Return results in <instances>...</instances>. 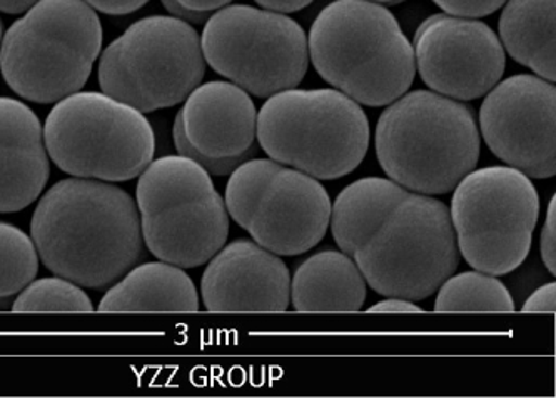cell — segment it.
Segmentation results:
<instances>
[{"mask_svg":"<svg viewBox=\"0 0 556 398\" xmlns=\"http://www.w3.org/2000/svg\"><path fill=\"white\" fill-rule=\"evenodd\" d=\"M329 223L338 247L387 297L425 300L458 269L448 207L391 179L351 183L338 195Z\"/></svg>","mask_w":556,"mask_h":398,"instance_id":"1","label":"cell"},{"mask_svg":"<svg viewBox=\"0 0 556 398\" xmlns=\"http://www.w3.org/2000/svg\"><path fill=\"white\" fill-rule=\"evenodd\" d=\"M30 233L43 266L80 287H109L142 255L135 201L104 180L55 183L37 204Z\"/></svg>","mask_w":556,"mask_h":398,"instance_id":"2","label":"cell"},{"mask_svg":"<svg viewBox=\"0 0 556 398\" xmlns=\"http://www.w3.org/2000/svg\"><path fill=\"white\" fill-rule=\"evenodd\" d=\"M316 73L358 104L384 107L415 80V51L394 15L368 0H334L309 33Z\"/></svg>","mask_w":556,"mask_h":398,"instance_id":"3","label":"cell"},{"mask_svg":"<svg viewBox=\"0 0 556 398\" xmlns=\"http://www.w3.org/2000/svg\"><path fill=\"white\" fill-rule=\"evenodd\" d=\"M480 144L473 112L430 90L391 102L376 126V155L384 172L418 194L452 192L477 167Z\"/></svg>","mask_w":556,"mask_h":398,"instance_id":"4","label":"cell"},{"mask_svg":"<svg viewBox=\"0 0 556 398\" xmlns=\"http://www.w3.org/2000/svg\"><path fill=\"white\" fill-rule=\"evenodd\" d=\"M8 86L37 104L79 92L101 54L102 26L84 0H39L9 27L0 43Z\"/></svg>","mask_w":556,"mask_h":398,"instance_id":"5","label":"cell"},{"mask_svg":"<svg viewBox=\"0 0 556 398\" xmlns=\"http://www.w3.org/2000/svg\"><path fill=\"white\" fill-rule=\"evenodd\" d=\"M256 127L273 161L319 180L353 172L369 147L368 117L337 89L281 90L261 107Z\"/></svg>","mask_w":556,"mask_h":398,"instance_id":"6","label":"cell"},{"mask_svg":"<svg viewBox=\"0 0 556 398\" xmlns=\"http://www.w3.org/2000/svg\"><path fill=\"white\" fill-rule=\"evenodd\" d=\"M136 195L142 241L163 262L194 269L225 247L228 208L198 162L182 155L152 161Z\"/></svg>","mask_w":556,"mask_h":398,"instance_id":"7","label":"cell"},{"mask_svg":"<svg viewBox=\"0 0 556 398\" xmlns=\"http://www.w3.org/2000/svg\"><path fill=\"white\" fill-rule=\"evenodd\" d=\"M43 144L65 174L104 182L136 179L155 152L154 130L142 112L99 92L59 101L46 119Z\"/></svg>","mask_w":556,"mask_h":398,"instance_id":"8","label":"cell"},{"mask_svg":"<svg viewBox=\"0 0 556 398\" xmlns=\"http://www.w3.org/2000/svg\"><path fill=\"white\" fill-rule=\"evenodd\" d=\"M204 74L199 34L189 22L167 15L135 22L99 62L102 92L142 114L181 104Z\"/></svg>","mask_w":556,"mask_h":398,"instance_id":"9","label":"cell"},{"mask_svg":"<svg viewBox=\"0 0 556 398\" xmlns=\"http://www.w3.org/2000/svg\"><path fill=\"white\" fill-rule=\"evenodd\" d=\"M453 191L450 217L466 262L495 277L523 266L540 214L530 177L514 167H486L471 170Z\"/></svg>","mask_w":556,"mask_h":398,"instance_id":"10","label":"cell"},{"mask_svg":"<svg viewBox=\"0 0 556 398\" xmlns=\"http://www.w3.org/2000/svg\"><path fill=\"white\" fill-rule=\"evenodd\" d=\"M226 208L257 245L276 255H300L325 239L331 201L325 187L269 158L242 162L226 185Z\"/></svg>","mask_w":556,"mask_h":398,"instance_id":"11","label":"cell"},{"mask_svg":"<svg viewBox=\"0 0 556 398\" xmlns=\"http://www.w3.org/2000/svg\"><path fill=\"white\" fill-rule=\"evenodd\" d=\"M201 47L214 73L256 98L300 86L309 61L306 34L296 21L250 5L210 15Z\"/></svg>","mask_w":556,"mask_h":398,"instance_id":"12","label":"cell"},{"mask_svg":"<svg viewBox=\"0 0 556 398\" xmlns=\"http://www.w3.org/2000/svg\"><path fill=\"white\" fill-rule=\"evenodd\" d=\"M484 142L500 161L533 179L556 174V89L530 74L493 87L480 111Z\"/></svg>","mask_w":556,"mask_h":398,"instance_id":"13","label":"cell"},{"mask_svg":"<svg viewBox=\"0 0 556 398\" xmlns=\"http://www.w3.org/2000/svg\"><path fill=\"white\" fill-rule=\"evenodd\" d=\"M419 76L455 101L483 98L505 73V49L483 22L456 15L427 18L415 34Z\"/></svg>","mask_w":556,"mask_h":398,"instance_id":"14","label":"cell"},{"mask_svg":"<svg viewBox=\"0 0 556 398\" xmlns=\"http://www.w3.org/2000/svg\"><path fill=\"white\" fill-rule=\"evenodd\" d=\"M256 107L247 90L214 80L195 87L176 115L174 144L213 176H228L253 154Z\"/></svg>","mask_w":556,"mask_h":398,"instance_id":"15","label":"cell"},{"mask_svg":"<svg viewBox=\"0 0 556 398\" xmlns=\"http://www.w3.org/2000/svg\"><path fill=\"white\" fill-rule=\"evenodd\" d=\"M201 292L210 312H286L291 277L278 255L256 242L236 241L211 259Z\"/></svg>","mask_w":556,"mask_h":398,"instance_id":"16","label":"cell"},{"mask_svg":"<svg viewBox=\"0 0 556 398\" xmlns=\"http://www.w3.org/2000/svg\"><path fill=\"white\" fill-rule=\"evenodd\" d=\"M49 154L33 108L0 98V214L24 210L48 183Z\"/></svg>","mask_w":556,"mask_h":398,"instance_id":"17","label":"cell"},{"mask_svg":"<svg viewBox=\"0 0 556 398\" xmlns=\"http://www.w3.org/2000/svg\"><path fill=\"white\" fill-rule=\"evenodd\" d=\"M291 300L296 312H359L365 306L366 280L344 252L328 248L298 267Z\"/></svg>","mask_w":556,"mask_h":398,"instance_id":"18","label":"cell"},{"mask_svg":"<svg viewBox=\"0 0 556 398\" xmlns=\"http://www.w3.org/2000/svg\"><path fill=\"white\" fill-rule=\"evenodd\" d=\"M99 312H198L191 277L173 264L148 262L130 269L102 297Z\"/></svg>","mask_w":556,"mask_h":398,"instance_id":"19","label":"cell"},{"mask_svg":"<svg viewBox=\"0 0 556 398\" xmlns=\"http://www.w3.org/2000/svg\"><path fill=\"white\" fill-rule=\"evenodd\" d=\"M556 0H509L500 17V37L515 61L542 79H556Z\"/></svg>","mask_w":556,"mask_h":398,"instance_id":"20","label":"cell"},{"mask_svg":"<svg viewBox=\"0 0 556 398\" xmlns=\"http://www.w3.org/2000/svg\"><path fill=\"white\" fill-rule=\"evenodd\" d=\"M437 312H515V301L508 288L495 275L465 272L448 277L440 285Z\"/></svg>","mask_w":556,"mask_h":398,"instance_id":"21","label":"cell"},{"mask_svg":"<svg viewBox=\"0 0 556 398\" xmlns=\"http://www.w3.org/2000/svg\"><path fill=\"white\" fill-rule=\"evenodd\" d=\"M39 254L18 227L0 222V306H5L36 279Z\"/></svg>","mask_w":556,"mask_h":398,"instance_id":"22","label":"cell"},{"mask_svg":"<svg viewBox=\"0 0 556 398\" xmlns=\"http://www.w3.org/2000/svg\"><path fill=\"white\" fill-rule=\"evenodd\" d=\"M14 312H94L86 292L71 280L46 277L30 282L12 304Z\"/></svg>","mask_w":556,"mask_h":398,"instance_id":"23","label":"cell"},{"mask_svg":"<svg viewBox=\"0 0 556 398\" xmlns=\"http://www.w3.org/2000/svg\"><path fill=\"white\" fill-rule=\"evenodd\" d=\"M438 8L456 17H486L498 11L506 0H433Z\"/></svg>","mask_w":556,"mask_h":398,"instance_id":"24","label":"cell"},{"mask_svg":"<svg viewBox=\"0 0 556 398\" xmlns=\"http://www.w3.org/2000/svg\"><path fill=\"white\" fill-rule=\"evenodd\" d=\"M542 259L552 275L556 273V197L549 201L548 214L542 230Z\"/></svg>","mask_w":556,"mask_h":398,"instance_id":"25","label":"cell"},{"mask_svg":"<svg viewBox=\"0 0 556 398\" xmlns=\"http://www.w3.org/2000/svg\"><path fill=\"white\" fill-rule=\"evenodd\" d=\"M556 310V285L546 284L543 287L536 288L530 295L525 306L521 307V312L525 313H555Z\"/></svg>","mask_w":556,"mask_h":398,"instance_id":"26","label":"cell"},{"mask_svg":"<svg viewBox=\"0 0 556 398\" xmlns=\"http://www.w3.org/2000/svg\"><path fill=\"white\" fill-rule=\"evenodd\" d=\"M84 2L104 14L127 15L144 8L149 0H84Z\"/></svg>","mask_w":556,"mask_h":398,"instance_id":"27","label":"cell"},{"mask_svg":"<svg viewBox=\"0 0 556 398\" xmlns=\"http://www.w3.org/2000/svg\"><path fill=\"white\" fill-rule=\"evenodd\" d=\"M421 307L415 306L406 298L390 297L388 300L378 301L376 306L368 309V313H422Z\"/></svg>","mask_w":556,"mask_h":398,"instance_id":"28","label":"cell"},{"mask_svg":"<svg viewBox=\"0 0 556 398\" xmlns=\"http://www.w3.org/2000/svg\"><path fill=\"white\" fill-rule=\"evenodd\" d=\"M177 4L195 14H213L219 9L226 8L232 0H176Z\"/></svg>","mask_w":556,"mask_h":398,"instance_id":"29","label":"cell"},{"mask_svg":"<svg viewBox=\"0 0 556 398\" xmlns=\"http://www.w3.org/2000/svg\"><path fill=\"white\" fill-rule=\"evenodd\" d=\"M313 0H256V4L268 11L276 12H296L307 8Z\"/></svg>","mask_w":556,"mask_h":398,"instance_id":"30","label":"cell"},{"mask_svg":"<svg viewBox=\"0 0 556 398\" xmlns=\"http://www.w3.org/2000/svg\"><path fill=\"white\" fill-rule=\"evenodd\" d=\"M163 2L164 8L169 14H173V17L181 18L185 22H192V24H201V22L206 21L210 17V14H195V12L186 11L181 5L177 4L176 0H161Z\"/></svg>","mask_w":556,"mask_h":398,"instance_id":"31","label":"cell"},{"mask_svg":"<svg viewBox=\"0 0 556 398\" xmlns=\"http://www.w3.org/2000/svg\"><path fill=\"white\" fill-rule=\"evenodd\" d=\"M39 0H0V12L4 14H24L29 11Z\"/></svg>","mask_w":556,"mask_h":398,"instance_id":"32","label":"cell"},{"mask_svg":"<svg viewBox=\"0 0 556 398\" xmlns=\"http://www.w3.org/2000/svg\"><path fill=\"white\" fill-rule=\"evenodd\" d=\"M375 2H381V4H397V2H403V0H375Z\"/></svg>","mask_w":556,"mask_h":398,"instance_id":"33","label":"cell"},{"mask_svg":"<svg viewBox=\"0 0 556 398\" xmlns=\"http://www.w3.org/2000/svg\"><path fill=\"white\" fill-rule=\"evenodd\" d=\"M0 43H2V22H0Z\"/></svg>","mask_w":556,"mask_h":398,"instance_id":"34","label":"cell"}]
</instances>
